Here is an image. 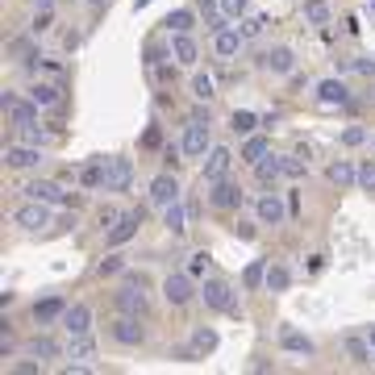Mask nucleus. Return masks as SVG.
Wrapping results in <instances>:
<instances>
[{
  "mask_svg": "<svg viewBox=\"0 0 375 375\" xmlns=\"http://www.w3.org/2000/svg\"><path fill=\"white\" fill-rule=\"evenodd\" d=\"M134 180V163L130 159H109L104 163V192H125Z\"/></svg>",
  "mask_w": 375,
  "mask_h": 375,
  "instance_id": "f257e3e1",
  "label": "nucleus"
},
{
  "mask_svg": "<svg viewBox=\"0 0 375 375\" xmlns=\"http://www.w3.org/2000/svg\"><path fill=\"white\" fill-rule=\"evenodd\" d=\"M13 221H17L21 230H42V226H50L47 200H30V204H21V209L13 213Z\"/></svg>",
  "mask_w": 375,
  "mask_h": 375,
  "instance_id": "f03ea898",
  "label": "nucleus"
},
{
  "mask_svg": "<svg viewBox=\"0 0 375 375\" xmlns=\"http://www.w3.org/2000/svg\"><path fill=\"white\" fill-rule=\"evenodd\" d=\"M200 296H204V305L217 309V313H230V309H234V292H230V283L226 280H204Z\"/></svg>",
  "mask_w": 375,
  "mask_h": 375,
  "instance_id": "7ed1b4c3",
  "label": "nucleus"
},
{
  "mask_svg": "<svg viewBox=\"0 0 375 375\" xmlns=\"http://www.w3.org/2000/svg\"><path fill=\"white\" fill-rule=\"evenodd\" d=\"M204 150H213L209 146V121H192L184 130V154L188 159H200Z\"/></svg>",
  "mask_w": 375,
  "mask_h": 375,
  "instance_id": "20e7f679",
  "label": "nucleus"
},
{
  "mask_svg": "<svg viewBox=\"0 0 375 375\" xmlns=\"http://www.w3.org/2000/svg\"><path fill=\"white\" fill-rule=\"evenodd\" d=\"M230 163H234V154H230L226 146H213L209 159H204V180H209V184L226 180V176H230Z\"/></svg>",
  "mask_w": 375,
  "mask_h": 375,
  "instance_id": "39448f33",
  "label": "nucleus"
},
{
  "mask_svg": "<svg viewBox=\"0 0 375 375\" xmlns=\"http://www.w3.org/2000/svg\"><path fill=\"white\" fill-rule=\"evenodd\" d=\"M63 326H67L71 338H75V333H88V326H92V309H88V305H71V309L63 313Z\"/></svg>",
  "mask_w": 375,
  "mask_h": 375,
  "instance_id": "423d86ee",
  "label": "nucleus"
},
{
  "mask_svg": "<svg viewBox=\"0 0 375 375\" xmlns=\"http://www.w3.org/2000/svg\"><path fill=\"white\" fill-rule=\"evenodd\" d=\"M117 305H121L130 317H142V313H146V292H142V283H138V288H134V283H130V288H121V292H117Z\"/></svg>",
  "mask_w": 375,
  "mask_h": 375,
  "instance_id": "0eeeda50",
  "label": "nucleus"
},
{
  "mask_svg": "<svg viewBox=\"0 0 375 375\" xmlns=\"http://www.w3.org/2000/svg\"><path fill=\"white\" fill-rule=\"evenodd\" d=\"M113 338H117V342H125V346H138V342H142L138 317H130V313H125V317H117V321H113Z\"/></svg>",
  "mask_w": 375,
  "mask_h": 375,
  "instance_id": "6e6552de",
  "label": "nucleus"
},
{
  "mask_svg": "<svg viewBox=\"0 0 375 375\" xmlns=\"http://www.w3.org/2000/svg\"><path fill=\"white\" fill-rule=\"evenodd\" d=\"M283 213H288V209H283V200L276 192H267V196L259 200V221H263V226H280Z\"/></svg>",
  "mask_w": 375,
  "mask_h": 375,
  "instance_id": "1a4fd4ad",
  "label": "nucleus"
},
{
  "mask_svg": "<svg viewBox=\"0 0 375 375\" xmlns=\"http://www.w3.org/2000/svg\"><path fill=\"white\" fill-rule=\"evenodd\" d=\"M213 204H217V209H238V204H242V188L230 184V180H217V184H213Z\"/></svg>",
  "mask_w": 375,
  "mask_h": 375,
  "instance_id": "9d476101",
  "label": "nucleus"
},
{
  "mask_svg": "<svg viewBox=\"0 0 375 375\" xmlns=\"http://www.w3.org/2000/svg\"><path fill=\"white\" fill-rule=\"evenodd\" d=\"M176 196H180V188H176V180H171V176H159V180L150 184V200H154L159 209L176 204Z\"/></svg>",
  "mask_w": 375,
  "mask_h": 375,
  "instance_id": "9b49d317",
  "label": "nucleus"
},
{
  "mask_svg": "<svg viewBox=\"0 0 375 375\" xmlns=\"http://www.w3.org/2000/svg\"><path fill=\"white\" fill-rule=\"evenodd\" d=\"M138 226H142V213H125V217H121V221H117V226L109 230V242H113V246L130 242V238L138 234Z\"/></svg>",
  "mask_w": 375,
  "mask_h": 375,
  "instance_id": "f8f14e48",
  "label": "nucleus"
},
{
  "mask_svg": "<svg viewBox=\"0 0 375 375\" xmlns=\"http://www.w3.org/2000/svg\"><path fill=\"white\" fill-rule=\"evenodd\" d=\"M4 109H8V117L25 130V125H34V117H38V104H25V100H13V96H4Z\"/></svg>",
  "mask_w": 375,
  "mask_h": 375,
  "instance_id": "ddd939ff",
  "label": "nucleus"
},
{
  "mask_svg": "<svg viewBox=\"0 0 375 375\" xmlns=\"http://www.w3.org/2000/svg\"><path fill=\"white\" fill-rule=\"evenodd\" d=\"M4 159H8V167L25 171V167H34V163H38L42 154H38V150H34V146L25 142V146H8V150H4Z\"/></svg>",
  "mask_w": 375,
  "mask_h": 375,
  "instance_id": "4468645a",
  "label": "nucleus"
},
{
  "mask_svg": "<svg viewBox=\"0 0 375 375\" xmlns=\"http://www.w3.org/2000/svg\"><path fill=\"white\" fill-rule=\"evenodd\" d=\"M163 292H167L171 305H188V300H192V280H188V276H167Z\"/></svg>",
  "mask_w": 375,
  "mask_h": 375,
  "instance_id": "2eb2a0df",
  "label": "nucleus"
},
{
  "mask_svg": "<svg viewBox=\"0 0 375 375\" xmlns=\"http://www.w3.org/2000/svg\"><path fill=\"white\" fill-rule=\"evenodd\" d=\"M25 192H30V200H47V204H59L63 200L59 184H50V180H34V184H25Z\"/></svg>",
  "mask_w": 375,
  "mask_h": 375,
  "instance_id": "dca6fc26",
  "label": "nucleus"
},
{
  "mask_svg": "<svg viewBox=\"0 0 375 375\" xmlns=\"http://www.w3.org/2000/svg\"><path fill=\"white\" fill-rule=\"evenodd\" d=\"M254 176H259V184H276L283 176V159H267V154H263V159L254 163Z\"/></svg>",
  "mask_w": 375,
  "mask_h": 375,
  "instance_id": "f3484780",
  "label": "nucleus"
},
{
  "mask_svg": "<svg viewBox=\"0 0 375 375\" xmlns=\"http://www.w3.org/2000/svg\"><path fill=\"white\" fill-rule=\"evenodd\" d=\"M213 47H217V54H221V59H230V54H238V47H242V30H217Z\"/></svg>",
  "mask_w": 375,
  "mask_h": 375,
  "instance_id": "a211bd4d",
  "label": "nucleus"
},
{
  "mask_svg": "<svg viewBox=\"0 0 375 375\" xmlns=\"http://www.w3.org/2000/svg\"><path fill=\"white\" fill-rule=\"evenodd\" d=\"M263 63H267L271 71H280V75H288V71L296 67V59H292V50H288V47H276L271 54H263Z\"/></svg>",
  "mask_w": 375,
  "mask_h": 375,
  "instance_id": "6ab92c4d",
  "label": "nucleus"
},
{
  "mask_svg": "<svg viewBox=\"0 0 375 375\" xmlns=\"http://www.w3.org/2000/svg\"><path fill=\"white\" fill-rule=\"evenodd\" d=\"M317 96H321V104H346V100H350L346 84H338V80H326V84L317 88Z\"/></svg>",
  "mask_w": 375,
  "mask_h": 375,
  "instance_id": "aec40b11",
  "label": "nucleus"
},
{
  "mask_svg": "<svg viewBox=\"0 0 375 375\" xmlns=\"http://www.w3.org/2000/svg\"><path fill=\"white\" fill-rule=\"evenodd\" d=\"M171 54H176V63L192 67V63H196V42H192L188 34H176V47H171Z\"/></svg>",
  "mask_w": 375,
  "mask_h": 375,
  "instance_id": "412c9836",
  "label": "nucleus"
},
{
  "mask_svg": "<svg viewBox=\"0 0 375 375\" xmlns=\"http://www.w3.org/2000/svg\"><path fill=\"white\" fill-rule=\"evenodd\" d=\"M355 180H359V171H355L350 163H342V159H338V163L329 167V184H338V188H350V184H355Z\"/></svg>",
  "mask_w": 375,
  "mask_h": 375,
  "instance_id": "4be33fe9",
  "label": "nucleus"
},
{
  "mask_svg": "<svg viewBox=\"0 0 375 375\" xmlns=\"http://www.w3.org/2000/svg\"><path fill=\"white\" fill-rule=\"evenodd\" d=\"M217 350V333L213 329H196L192 333V355H213Z\"/></svg>",
  "mask_w": 375,
  "mask_h": 375,
  "instance_id": "5701e85b",
  "label": "nucleus"
},
{
  "mask_svg": "<svg viewBox=\"0 0 375 375\" xmlns=\"http://www.w3.org/2000/svg\"><path fill=\"white\" fill-rule=\"evenodd\" d=\"M71 359L75 363H88V359H96V346L88 333H75V342H71Z\"/></svg>",
  "mask_w": 375,
  "mask_h": 375,
  "instance_id": "b1692460",
  "label": "nucleus"
},
{
  "mask_svg": "<svg viewBox=\"0 0 375 375\" xmlns=\"http://www.w3.org/2000/svg\"><path fill=\"white\" fill-rule=\"evenodd\" d=\"M305 21L326 25V21H329V4H326V0H305Z\"/></svg>",
  "mask_w": 375,
  "mask_h": 375,
  "instance_id": "393cba45",
  "label": "nucleus"
},
{
  "mask_svg": "<svg viewBox=\"0 0 375 375\" xmlns=\"http://www.w3.org/2000/svg\"><path fill=\"white\" fill-rule=\"evenodd\" d=\"M163 226H167L171 234H184L188 230L184 226V209H180V204H167V209H163Z\"/></svg>",
  "mask_w": 375,
  "mask_h": 375,
  "instance_id": "a878e982",
  "label": "nucleus"
},
{
  "mask_svg": "<svg viewBox=\"0 0 375 375\" xmlns=\"http://www.w3.org/2000/svg\"><path fill=\"white\" fill-rule=\"evenodd\" d=\"M63 313H67V309H63V300H54V296L42 300V305L34 309V317H38V321H54V317H63Z\"/></svg>",
  "mask_w": 375,
  "mask_h": 375,
  "instance_id": "bb28decb",
  "label": "nucleus"
},
{
  "mask_svg": "<svg viewBox=\"0 0 375 375\" xmlns=\"http://www.w3.org/2000/svg\"><path fill=\"white\" fill-rule=\"evenodd\" d=\"M30 355H34V359H54V355H59V342H54V338H34V342H30Z\"/></svg>",
  "mask_w": 375,
  "mask_h": 375,
  "instance_id": "cd10ccee",
  "label": "nucleus"
},
{
  "mask_svg": "<svg viewBox=\"0 0 375 375\" xmlns=\"http://www.w3.org/2000/svg\"><path fill=\"white\" fill-rule=\"evenodd\" d=\"M263 154H267V138H250L242 146V159H246V163H259Z\"/></svg>",
  "mask_w": 375,
  "mask_h": 375,
  "instance_id": "c85d7f7f",
  "label": "nucleus"
},
{
  "mask_svg": "<svg viewBox=\"0 0 375 375\" xmlns=\"http://www.w3.org/2000/svg\"><path fill=\"white\" fill-rule=\"evenodd\" d=\"M167 30H176V34H188V30H192V13H188V8H176V13L167 17Z\"/></svg>",
  "mask_w": 375,
  "mask_h": 375,
  "instance_id": "c756f323",
  "label": "nucleus"
},
{
  "mask_svg": "<svg viewBox=\"0 0 375 375\" xmlns=\"http://www.w3.org/2000/svg\"><path fill=\"white\" fill-rule=\"evenodd\" d=\"M254 125H259V117H254V113H246V109L234 113V134H254Z\"/></svg>",
  "mask_w": 375,
  "mask_h": 375,
  "instance_id": "7c9ffc66",
  "label": "nucleus"
},
{
  "mask_svg": "<svg viewBox=\"0 0 375 375\" xmlns=\"http://www.w3.org/2000/svg\"><path fill=\"white\" fill-rule=\"evenodd\" d=\"M263 280H267V267H263V263H250V267L242 271V283H246V288H259Z\"/></svg>",
  "mask_w": 375,
  "mask_h": 375,
  "instance_id": "2f4dec72",
  "label": "nucleus"
},
{
  "mask_svg": "<svg viewBox=\"0 0 375 375\" xmlns=\"http://www.w3.org/2000/svg\"><path fill=\"white\" fill-rule=\"evenodd\" d=\"M30 100H34V104H54V100H59V88L38 84V88H30Z\"/></svg>",
  "mask_w": 375,
  "mask_h": 375,
  "instance_id": "473e14b6",
  "label": "nucleus"
},
{
  "mask_svg": "<svg viewBox=\"0 0 375 375\" xmlns=\"http://www.w3.org/2000/svg\"><path fill=\"white\" fill-rule=\"evenodd\" d=\"M283 346L288 350H300V355H313V342L305 333H283Z\"/></svg>",
  "mask_w": 375,
  "mask_h": 375,
  "instance_id": "72a5a7b5",
  "label": "nucleus"
},
{
  "mask_svg": "<svg viewBox=\"0 0 375 375\" xmlns=\"http://www.w3.org/2000/svg\"><path fill=\"white\" fill-rule=\"evenodd\" d=\"M267 288L271 292H283L288 288V267H267Z\"/></svg>",
  "mask_w": 375,
  "mask_h": 375,
  "instance_id": "f704fd0d",
  "label": "nucleus"
},
{
  "mask_svg": "<svg viewBox=\"0 0 375 375\" xmlns=\"http://www.w3.org/2000/svg\"><path fill=\"white\" fill-rule=\"evenodd\" d=\"M346 350H350L355 363H367V359H371V355H367V342H359V338H346Z\"/></svg>",
  "mask_w": 375,
  "mask_h": 375,
  "instance_id": "c9c22d12",
  "label": "nucleus"
},
{
  "mask_svg": "<svg viewBox=\"0 0 375 375\" xmlns=\"http://www.w3.org/2000/svg\"><path fill=\"white\" fill-rule=\"evenodd\" d=\"M263 25H267L263 17H246V21H242V38H259V34H263Z\"/></svg>",
  "mask_w": 375,
  "mask_h": 375,
  "instance_id": "e433bc0d",
  "label": "nucleus"
},
{
  "mask_svg": "<svg viewBox=\"0 0 375 375\" xmlns=\"http://www.w3.org/2000/svg\"><path fill=\"white\" fill-rule=\"evenodd\" d=\"M192 92L200 96V100H209V96H213V80H209V75H196V80H192Z\"/></svg>",
  "mask_w": 375,
  "mask_h": 375,
  "instance_id": "4c0bfd02",
  "label": "nucleus"
},
{
  "mask_svg": "<svg viewBox=\"0 0 375 375\" xmlns=\"http://www.w3.org/2000/svg\"><path fill=\"white\" fill-rule=\"evenodd\" d=\"M121 267H125V263H121L117 254H109V259H100V276H117Z\"/></svg>",
  "mask_w": 375,
  "mask_h": 375,
  "instance_id": "58836bf2",
  "label": "nucleus"
},
{
  "mask_svg": "<svg viewBox=\"0 0 375 375\" xmlns=\"http://www.w3.org/2000/svg\"><path fill=\"white\" fill-rule=\"evenodd\" d=\"M226 17H246V0H221Z\"/></svg>",
  "mask_w": 375,
  "mask_h": 375,
  "instance_id": "ea45409f",
  "label": "nucleus"
},
{
  "mask_svg": "<svg viewBox=\"0 0 375 375\" xmlns=\"http://www.w3.org/2000/svg\"><path fill=\"white\" fill-rule=\"evenodd\" d=\"M363 138H367V130H363V125H350V130L342 134V142H346V146H359Z\"/></svg>",
  "mask_w": 375,
  "mask_h": 375,
  "instance_id": "a19ab883",
  "label": "nucleus"
},
{
  "mask_svg": "<svg viewBox=\"0 0 375 375\" xmlns=\"http://www.w3.org/2000/svg\"><path fill=\"white\" fill-rule=\"evenodd\" d=\"M359 184L367 188V192H375V167H371V163H367V167L359 171Z\"/></svg>",
  "mask_w": 375,
  "mask_h": 375,
  "instance_id": "79ce46f5",
  "label": "nucleus"
},
{
  "mask_svg": "<svg viewBox=\"0 0 375 375\" xmlns=\"http://www.w3.org/2000/svg\"><path fill=\"white\" fill-rule=\"evenodd\" d=\"M283 176H305V163L300 159H283Z\"/></svg>",
  "mask_w": 375,
  "mask_h": 375,
  "instance_id": "37998d69",
  "label": "nucleus"
},
{
  "mask_svg": "<svg viewBox=\"0 0 375 375\" xmlns=\"http://www.w3.org/2000/svg\"><path fill=\"white\" fill-rule=\"evenodd\" d=\"M117 221H121V213H117V209H100V226H109V230H113Z\"/></svg>",
  "mask_w": 375,
  "mask_h": 375,
  "instance_id": "c03bdc74",
  "label": "nucleus"
},
{
  "mask_svg": "<svg viewBox=\"0 0 375 375\" xmlns=\"http://www.w3.org/2000/svg\"><path fill=\"white\" fill-rule=\"evenodd\" d=\"M204 263H209V254H192V263H188V276H200V271H204Z\"/></svg>",
  "mask_w": 375,
  "mask_h": 375,
  "instance_id": "a18cd8bd",
  "label": "nucleus"
},
{
  "mask_svg": "<svg viewBox=\"0 0 375 375\" xmlns=\"http://www.w3.org/2000/svg\"><path fill=\"white\" fill-rule=\"evenodd\" d=\"M34 30L42 34V30H50V8H38V21H34Z\"/></svg>",
  "mask_w": 375,
  "mask_h": 375,
  "instance_id": "49530a36",
  "label": "nucleus"
},
{
  "mask_svg": "<svg viewBox=\"0 0 375 375\" xmlns=\"http://www.w3.org/2000/svg\"><path fill=\"white\" fill-rule=\"evenodd\" d=\"M234 230H238V238H254V226H246V221H238Z\"/></svg>",
  "mask_w": 375,
  "mask_h": 375,
  "instance_id": "de8ad7c7",
  "label": "nucleus"
},
{
  "mask_svg": "<svg viewBox=\"0 0 375 375\" xmlns=\"http://www.w3.org/2000/svg\"><path fill=\"white\" fill-rule=\"evenodd\" d=\"M34 8H50V0H34Z\"/></svg>",
  "mask_w": 375,
  "mask_h": 375,
  "instance_id": "09e8293b",
  "label": "nucleus"
},
{
  "mask_svg": "<svg viewBox=\"0 0 375 375\" xmlns=\"http://www.w3.org/2000/svg\"><path fill=\"white\" fill-rule=\"evenodd\" d=\"M92 4H96V8H104V4H109V0H92Z\"/></svg>",
  "mask_w": 375,
  "mask_h": 375,
  "instance_id": "8fccbe9b",
  "label": "nucleus"
},
{
  "mask_svg": "<svg viewBox=\"0 0 375 375\" xmlns=\"http://www.w3.org/2000/svg\"><path fill=\"white\" fill-rule=\"evenodd\" d=\"M371 13H375V0H371Z\"/></svg>",
  "mask_w": 375,
  "mask_h": 375,
  "instance_id": "3c124183",
  "label": "nucleus"
}]
</instances>
